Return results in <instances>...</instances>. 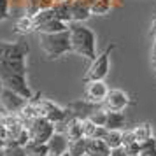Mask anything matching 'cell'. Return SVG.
I'll return each mask as SVG.
<instances>
[{
  "label": "cell",
  "mask_w": 156,
  "mask_h": 156,
  "mask_svg": "<svg viewBox=\"0 0 156 156\" xmlns=\"http://www.w3.org/2000/svg\"><path fill=\"white\" fill-rule=\"evenodd\" d=\"M39 46L44 51V55L51 60L65 56L67 53H72L70 34L60 32V34H39Z\"/></svg>",
  "instance_id": "cell-3"
},
{
  "label": "cell",
  "mask_w": 156,
  "mask_h": 156,
  "mask_svg": "<svg viewBox=\"0 0 156 156\" xmlns=\"http://www.w3.org/2000/svg\"><path fill=\"white\" fill-rule=\"evenodd\" d=\"M4 91V83H2V79H0V93Z\"/></svg>",
  "instance_id": "cell-37"
},
{
  "label": "cell",
  "mask_w": 156,
  "mask_h": 156,
  "mask_svg": "<svg viewBox=\"0 0 156 156\" xmlns=\"http://www.w3.org/2000/svg\"><path fill=\"white\" fill-rule=\"evenodd\" d=\"M4 147H5V139H2V137H0V151H2Z\"/></svg>",
  "instance_id": "cell-35"
},
{
  "label": "cell",
  "mask_w": 156,
  "mask_h": 156,
  "mask_svg": "<svg viewBox=\"0 0 156 156\" xmlns=\"http://www.w3.org/2000/svg\"><path fill=\"white\" fill-rule=\"evenodd\" d=\"M107 130H109V128H107ZM123 132H125V130H109V132H107L104 140L107 142V146L111 149L123 146Z\"/></svg>",
  "instance_id": "cell-21"
},
{
  "label": "cell",
  "mask_w": 156,
  "mask_h": 156,
  "mask_svg": "<svg viewBox=\"0 0 156 156\" xmlns=\"http://www.w3.org/2000/svg\"><path fill=\"white\" fill-rule=\"evenodd\" d=\"M11 12V0H0V21L7 20Z\"/></svg>",
  "instance_id": "cell-30"
},
{
  "label": "cell",
  "mask_w": 156,
  "mask_h": 156,
  "mask_svg": "<svg viewBox=\"0 0 156 156\" xmlns=\"http://www.w3.org/2000/svg\"><path fill=\"white\" fill-rule=\"evenodd\" d=\"M109 88L104 81H88L84 86V100L91 102V104H97V105H102L105 102L107 95H109Z\"/></svg>",
  "instance_id": "cell-9"
},
{
  "label": "cell",
  "mask_w": 156,
  "mask_h": 156,
  "mask_svg": "<svg viewBox=\"0 0 156 156\" xmlns=\"http://www.w3.org/2000/svg\"><path fill=\"white\" fill-rule=\"evenodd\" d=\"M133 135H135V140L139 144H142L144 140H147V139L153 137V128H151L149 123H140V125H137L133 128Z\"/></svg>",
  "instance_id": "cell-20"
},
{
  "label": "cell",
  "mask_w": 156,
  "mask_h": 156,
  "mask_svg": "<svg viewBox=\"0 0 156 156\" xmlns=\"http://www.w3.org/2000/svg\"><path fill=\"white\" fill-rule=\"evenodd\" d=\"M28 102L30 100L23 98L21 95L11 91L7 88H4V91L0 93V104H2L5 112H21L23 107L27 105Z\"/></svg>",
  "instance_id": "cell-10"
},
{
  "label": "cell",
  "mask_w": 156,
  "mask_h": 156,
  "mask_svg": "<svg viewBox=\"0 0 156 156\" xmlns=\"http://www.w3.org/2000/svg\"><path fill=\"white\" fill-rule=\"evenodd\" d=\"M28 132H30V139L34 142H44V144H48V140L56 132V126L49 119H46V118L41 116V118L34 119L28 125Z\"/></svg>",
  "instance_id": "cell-6"
},
{
  "label": "cell",
  "mask_w": 156,
  "mask_h": 156,
  "mask_svg": "<svg viewBox=\"0 0 156 156\" xmlns=\"http://www.w3.org/2000/svg\"><path fill=\"white\" fill-rule=\"evenodd\" d=\"M151 30H153V35H156V16H154V21H153V27H151Z\"/></svg>",
  "instance_id": "cell-34"
},
{
  "label": "cell",
  "mask_w": 156,
  "mask_h": 156,
  "mask_svg": "<svg viewBox=\"0 0 156 156\" xmlns=\"http://www.w3.org/2000/svg\"><path fill=\"white\" fill-rule=\"evenodd\" d=\"M69 153L72 156H84L86 154V139H76V140H69Z\"/></svg>",
  "instance_id": "cell-22"
},
{
  "label": "cell",
  "mask_w": 156,
  "mask_h": 156,
  "mask_svg": "<svg viewBox=\"0 0 156 156\" xmlns=\"http://www.w3.org/2000/svg\"><path fill=\"white\" fill-rule=\"evenodd\" d=\"M86 4H88V5H90V7H91L93 4H95V2H97V0H84Z\"/></svg>",
  "instance_id": "cell-36"
},
{
  "label": "cell",
  "mask_w": 156,
  "mask_h": 156,
  "mask_svg": "<svg viewBox=\"0 0 156 156\" xmlns=\"http://www.w3.org/2000/svg\"><path fill=\"white\" fill-rule=\"evenodd\" d=\"M125 126H126V118H125V114L107 111L105 128H109V130H125Z\"/></svg>",
  "instance_id": "cell-17"
},
{
  "label": "cell",
  "mask_w": 156,
  "mask_h": 156,
  "mask_svg": "<svg viewBox=\"0 0 156 156\" xmlns=\"http://www.w3.org/2000/svg\"><path fill=\"white\" fill-rule=\"evenodd\" d=\"M69 34H70L72 53L93 62L97 58V35H95V32L83 23H70Z\"/></svg>",
  "instance_id": "cell-2"
},
{
  "label": "cell",
  "mask_w": 156,
  "mask_h": 156,
  "mask_svg": "<svg viewBox=\"0 0 156 156\" xmlns=\"http://www.w3.org/2000/svg\"><path fill=\"white\" fill-rule=\"evenodd\" d=\"M63 133L67 135L69 140H76V139L84 137V135H83V126H81V119H77V118L72 116L70 119H69V123H67V126H65Z\"/></svg>",
  "instance_id": "cell-18"
},
{
  "label": "cell",
  "mask_w": 156,
  "mask_h": 156,
  "mask_svg": "<svg viewBox=\"0 0 156 156\" xmlns=\"http://www.w3.org/2000/svg\"><path fill=\"white\" fill-rule=\"evenodd\" d=\"M16 30H18V32H21V34H27V32L35 30L34 18H32V16H27V14L20 16V18H18V21H16Z\"/></svg>",
  "instance_id": "cell-23"
},
{
  "label": "cell",
  "mask_w": 156,
  "mask_h": 156,
  "mask_svg": "<svg viewBox=\"0 0 156 156\" xmlns=\"http://www.w3.org/2000/svg\"><path fill=\"white\" fill-rule=\"evenodd\" d=\"M153 69L156 70V58H153Z\"/></svg>",
  "instance_id": "cell-38"
},
{
  "label": "cell",
  "mask_w": 156,
  "mask_h": 156,
  "mask_svg": "<svg viewBox=\"0 0 156 156\" xmlns=\"http://www.w3.org/2000/svg\"><path fill=\"white\" fill-rule=\"evenodd\" d=\"M0 156H2V151H0Z\"/></svg>",
  "instance_id": "cell-43"
},
{
  "label": "cell",
  "mask_w": 156,
  "mask_h": 156,
  "mask_svg": "<svg viewBox=\"0 0 156 156\" xmlns=\"http://www.w3.org/2000/svg\"><path fill=\"white\" fill-rule=\"evenodd\" d=\"M91 14V7L84 0H72V23H84Z\"/></svg>",
  "instance_id": "cell-13"
},
{
  "label": "cell",
  "mask_w": 156,
  "mask_h": 156,
  "mask_svg": "<svg viewBox=\"0 0 156 156\" xmlns=\"http://www.w3.org/2000/svg\"><path fill=\"white\" fill-rule=\"evenodd\" d=\"M84 156H90V154H84Z\"/></svg>",
  "instance_id": "cell-44"
},
{
  "label": "cell",
  "mask_w": 156,
  "mask_h": 156,
  "mask_svg": "<svg viewBox=\"0 0 156 156\" xmlns=\"http://www.w3.org/2000/svg\"><path fill=\"white\" fill-rule=\"evenodd\" d=\"M67 109H69V112H70L74 118H77V119L83 121V119H88L97 109H100V105L91 104V102H88V100L83 98V100H77V102H72Z\"/></svg>",
  "instance_id": "cell-11"
},
{
  "label": "cell",
  "mask_w": 156,
  "mask_h": 156,
  "mask_svg": "<svg viewBox=\"0 0 156 156\" xmlns=\"http://www.w3.org/2000/svg\"><path fill=\"white\" fill-rule=\"evenodd\" d=\"M135 140V135H133V130H125L123 132V146H130V144H133Z\"/></svg>",
  "instance_id": "cell-31"
},
{
  "label": "cell",
  "mask_w": 156,
  "mask_h": 156,
  "mask_svg": "<svg viewBox=\"0 0 156 156\" xmlns=\"http://www.w3.org/2000/svg\"><path fill=\"white\" fill-rule=\"evenodd\" d=\"M28 44L20 42H2L0 41V79L11 74H27V55Z\"/></svg>",
  "instance_id": "cell-1"
},
{
  "label": "cell",
  "mask_w": 156,
  "mask_h": 156,
  "mask_svg": "<svg viewBox=\"0 0 156 156\" xmlns=\"http://www.w3.org/2000/svg\"><path fill=\"white\" fill-rule=\"evenodd\" d=\"M111 156H128V153L125 149V146H119V147L111 149Z\"/></svg>",
  "instance_id": "cell-32"
},
{
  "label": "cell",
  "mask_w": 156,
  "mask_h": 156,
  "mask_svg": "<svg viewBox=\"0 0 156 156\" xmlns=\"http://www.w3.org/2000/svg\"><path fill=\"white\" fill-rule=\"evenodd\" d=\"M90 119L97 125V126H105V121H107V111L104 109V107H100V109H97L95 112L90 116Z\"/></svg>",
  "instance_id": "cell-28"
},
{
  "label": "cell",
  "mask_w": 156,
  "mask_h": 156,
  "mask_svg": "<svg viewBox=\"0 0 156 156\" xmlns=\"http://www.w3.org/2000/svg\"><path fill=\"white\" fill-rule=\"evenodd\" d=\"M128 156H142L140 153H135V154H128Z\"/></svg>",
  "instance_id": "cell-39"
},
{
  "label": "cell",
  "mask_w": 156,
  "mask_h": 156,
  "mask_svg": "<svg viewBox=\"0 0 156 156\" xmlns=\"http://www.w3.org/2000/svg\"><path fill=\"white\" fill-rule=\"evenodd\" d=\"M67 30H69V25L63 21H60L58 18L44 23V25L35 27V32H39V34H60V32H67Z\"/></svg>",
  "instance_id": "cell-16"
},
{
  "label": "cell",
  "mask_w": 156,
  "mask_h": 156,
  "mask_svg": "<svg viewBox=\"0 0 156 156\" xmlns=\"http://www.w3.org/2000/svg\"><path fill=\"white\" fill-rule=\"evenodd\" d=\"M25 151H27V156H46V154H49V147H48V144H44V142L30 140L28 144L25 146Z\"/></svg>",
  "instance_id": "cell-19"
},
{
  "label": "cell",
  "mask_w": 156,
  "mask_h": 156,
  "mask_svg": "<svg viewBox=\"0 0 156 156\" xmlns=\"http://www.w3.org/2000/svg\"><path fill=\"white\" fill-rule=\"evenodd\" d=\"M55 2H65V0H55Z\"/></svg>",
  "instance_id": "cell-41"
},
{
  "label": "cell",
  "mask_w": 156,
  "mask_h": 156,
  "mask_svg": "<svg viewBox=\"0 0 156 156\" xmlns=\"http://www.w3.org/2000/svg\"><path fill=\"white\" fill-rule=\"evenodd\" d=\"M153 58H156V35H153Z\"/></svg>",
  "instance_id": "cell-33"
},
{
  "label": "cell",
  "mask_w": 156,
  "mask_h": 156,
  "mask_svg": "<svg viewBox=\"0 0 156 156\" xmlns=\"http://www.w3.org/2000/svg\"><path fill=\"white\" fill-rule=\"evenodd\" d=\"M2 156H27V151L23 146H5V147L2 149Z\"/></svg>",
  "instance_id": "cell-29"
},
{
  "label": "cell",
  "mask_w": 156,
  "mask_h": 156,
  "mask_svg": "<svg viewBox=\"0 0 156 156\" xmlns=\"http://www.w3.org/2000/svg\"><path fill=\"white\" fill-rule=\"evenodd\" d=\"M37 104H39V109H41L42 118L49 119L53 125H60V123L67 121L72 116L67 107H60V105H56L55 102H51V100L41 98V100H37Z\"/></svg>",
  "instance_id": "cell-5"
},
{
  "label": "cell",
  "mask_w": 156,
  "mask_h": 156,
  "mask_svg": "<svg viewBox=\"0 0 156 156\" xmlns=\"http://www.w3.org/2000/svg\"><path fill=\"white\" fill-rule=\"evenodd\" d=\"M140 154L142 156H156V139L151 137L140 144Z\"/></svg>",
  "instance_id": "cell-26"
},
{
  "label": "cell",
  "mask_w": 156,
  "mask_h": 156,
  "mask_svg": "<svg viewBox=\"0 0 156 156\" xmlns=\"http://www.w3.org/2000/svg\"><path fill=\"white\" fill-rule=\"evenodd\" d=\"M112 49L114 46H109L102 55H98L93 60L84 76V83H88V81H104L107 77V74H109V56H111Z\"/></svg>",
  "instance_id": "cell-4"
},
{
  "label": "cell",
  "mask_w": 156,
  "mask_h": 156,
  "mask_svg": "<svg viewBox=\"0 0 156 156\" xmlns=\"http://www.w3.org/2000/svg\"><path fill=\"white\" fill-rule=\"evenodd\" d=\"M112 9V0H97L91 5V12L97 16H104Z\"/></svg>",
  "instance_id": "cell-25"
},
{
  "label": "cell",
  "mask_w": 156,
  "mask_h": 156,
  "mask_svg": "<svg viewBox=\"0 0 156 156\" xmlns=\"http://www.w3.org/2000/svg\"><path fill=\"white\" fill-rule=\"evenodd\" d=\"M81 126H83V135H84V139H93V137H95L97 125H95V123H93L90 118L81 121Z\"/></svg>",
  "instance_id": "cell-27"
},
{
  "label": "cell",
  "mask_w": 156,
  "mask_h": 156,
  "mask_svg": "<svg viewBox=\"0 0 156 156\" xmlns=\"http://www.w3.org/2000/svg\"><path fill=\"white\" fill-rule=\"evenodd\" d=\"M46 156H53V154H46Z\"/></svg>",
  "instance_id": "cell-42"
},
{
  "label": "cell",
  "mask_w": 156,
  "mask_h": 156,
  "mask_svg": "<svg viewBox=\"0 0 156 156\" xmlns=\"http://www.w3.org/2000/svg\"><path fill=\"white\" fill-rule=\"evenodd\" d=\"M62 156H72V154L69 153V151H67V153H65V154H62Z\"/></svg>",
  "instance_id": "cell-40"
},
{
  "label": "cell",
  "mask_w": 156,
  "mask_h": 156,
  "mask_svg": "<svg viewBox=\"0 0 156 156\" xmlns=\"http://www.w3.org/2000/svg\"><path fill=\"white\" fill-rule=\"evenodd\" d=\"M132 104V98L126 91L123 90H111L107 95L105 102L102 104V107L105 111H112V112H123L128 105Z\"/></svg>",
  "instance_id": "cell-8"
},
{
  "label": "cell",
  "mask_w": 156,
  "mask_h": 156,
  "mask_svg": "<svg viewBox=\"0 0 156 156\" xmlns=\"http://www.w3.org/2000/svg\"><path fill=\"white\" fill-rule=\"evenodd\" d=\"M2 83H4V88L21 95L23 98H27V100L34 98V93L30 90V86L27 84V74H11V76H5V77H2Z\"/></svg>",
  "instance_id": "cell-7"
},
{
  "label": "cell",
  "mask_w": 156,
  "mask_h": 156,
  "mask_svg": "<svg viewBox=\"0 0 156 156\" xmlns=\"http://www.w3.org/2000/svg\"><path fill=\"white\" fill-rule=\"evenodd\" d=\"M86 154H90V156H111V147L102 139H86Z\"/></svg>",
  "instance_id": "cell-14"
},
{
  "label": "cell",
  "mask_w": 156,
  "mask_h": 156,
  "mask_svg": "<svg viewBox=\"0 0 156 156\" xmlns=\"http://www.w3.org/2000/svg\"><path fill=\"white\" fill-rule=\"evenodd\" d=\"M53 11L60 21L70 25L72 23V0H65V2H55L53 4Z\"/></svg>",
  "instance_id": "cell-15"
},
{
  "label": "cell",
  "mask_w": 156,
  "mask_h": 156,
  "mask_svg": "<svg viewBox=\"0 0 156 156\" xmlns=\"http://www.w3.org/2000/svg\"><path fill=\"white\" fill-rule=\"evenodd\" d=\"M32 18H34L35 27H39V25H44V23H48V21H51V20H55L56 16H55V11H53V9H42V11H39L37 14H34Z\"/></svg>",
  "instance_id": "cell-24"
},
{
  "label": "cell",
  "mask_w": 156,
  "mask_h": 156,
  "mask_svg": "<svg viewBox=\"0 0 156 156\" xmlns=\"http://www.w3.org/2000/svg\"><path fill=\"white\" fill-rule=\"evenodd\" d=\"M48 147H49V154L53 156H62L69 151V139L67 135L62 132H55V135L48 140Z\"/></svg>",
  "instance_id": "cell-12"
}]
</instances>
